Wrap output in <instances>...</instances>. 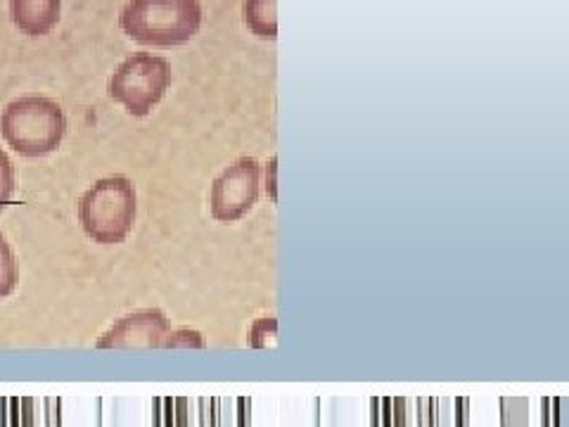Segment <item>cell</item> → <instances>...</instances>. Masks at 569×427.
I'll return each mask as SVG.
<instances>
[{"instance_id":"cell-9","label":"cell","mask_w":569,"mask_h":427,"mask_svg":"<svg viewBox=\"0 0 569 427\" xmlns=\"http://www.w3.org/2000/svg\"><path fill=\"white\" fill-rule=\"evenodd\" d=\"M20 280V271H17V259L10 242L0 236V299L10 297Z\"/></svg>"},{"instance_id":"cell-2","label":"cell","mask_w":569,"mask_h":427,"mask_svg":"<svg viewBox=\"0 0 569 427\" xmlns=\"http://www.w3.org/2000/svg\"><path fill=\"white\" fill-rule=\"evenodd\" d=\"M67 133L64 110L50 98L24 96L12 100L0 115V136L22 157L56 152Z\"/></svg>"},{"instance_id":"cell-13","label":"cell","mask_w":569,"mask_h":427,"mask_svg":"<svg viewBox=\"0 0 569 427\" xmlns=\"http://www.w3.org/2000/svg\"><path fill=\"white\" fill-rule=\"evenodd\" d=\"M266 192H269L271 202H278V157H271L266 165Z\"/></svg>"},{"instance_id":"cell-6","label":"cell","mask_w":569,"mask_h":427,"mask_svg":"<svg viewBox=\"0 0 569 427\" xmlns=\"http://www.w3.org/2000/svg\"><path fill=\"white\" fill-rule=\"evenodd\" d=\"M171 324L164 311L159 309H140L129 316L119 318L117 324L107 330L98 349H159Z\"/></svg>"},{"instance_id":"cell-8","label":"cell","mask_w":569,"mask_h":427,"mask_svg":"<svg viewBox=\"0 0 569 427\" xmlns=\"http://www.w3.org/2000/svg\"><path fill=\"white\" fill-rule=\"evenodd\" d=\"M242 22L257 39H278V0H244Z\"/></svg>"},{"instance_id":"cell-3","label":"cell","mask_w":569,"mask_h":427,"mask_svg":"<svg viewBox=\"0 0 569 427\" xmlns=\"http://www.w3.org/2000/svg\"><path fill=\"white\" fill-rule=\"evenodd\" d=\"M138 198L127 176H107L83 192L79 221L83 234L98 245H119L136 224Z\"/></svg>"},{"instance_id":"cell-10","label":"cell","mask_w":569,"mask_h":427,"mask_svg":"<svg viewBox=\"0 0 569 427\" xmlns=\"http://www.w3.org/2000/svg\"><path fill=\"white\" fill-rule=\"evenodd\" d=\"M204 347L207 342L202 332L190 330V328H178V330L169 328L162 345H159V349H204Z\"/></svg>"},{"instance_id":"cell-11","label":"cell","mask_w":569,"mask_h":427,"mask_svg":"<svg viewBox=\"0 0 569 427\" xmlns=\"http://www.w3.org/2000/svg\"><path fill=\"white\" fill-rule=\"evenodd\" d=\"M249 342L254 349H269L278 345V318H259L249 330Z\"/></svg>"},{"instance_id":"cell-4","label":"cell","mask_w":569,"mask_h":427,"mask_svg":"<svg viewBox=\"0 0 569 427\" xmlns=\"http://www.w3.org/2000/svg\"><path fill=\"white\" fill-rule=\"evenodd\" d=\"M169 86L171 64L152 52H138L114 69L107 91L131 117H148L162 102Z\"/></svg>"},{"instance_id":"cell-5","label":"cell","mask_w":569,"mask_h":427,"mask_svg":"<svg viewBox=\"0 0 569 427\" xmlns=\"http://www.w3.org/2000/svg\"><path fill=\"white\" fill-rule=\"evenodd\" d=\"M261 192V167L257 159L242 157L226 167L211 186L209 209L221 224H233L252 211Z\"/></svg>"},{"instance_id":"cell-7","label":"cell","mask_w":569,"mask_h":427,"mask_svg":"<svg viewBox=\"0 0 569 427\" xmlns=\"http://www.w3.org/2000/svg\"><path fill=\"white\" fill-rule=\"evenodd\" d=\"M62 0H10V17L14 29L39 39L58 27Z\"/></svg>"},{"instance_id":"cell-1","label":"cell","mask_w":569,"mask_h":427,"mask_svg":"<svg viewBox=\"0 0 569 427\" xmlns=\"http://www.w3.org/2000/svg\"><path fill=\"white\" fill-rule=\"evenodd\" d=\"M200 0H129L119 24L131 41L152 48H173L192 41L202 27Z\"/></svg>"},{"instance_id":"cell-12","label":"cell","mask_w":569,"mask_h":427,"mask_svg":"<svg viewBox=\"0 0 569 427\" xmlns=\"http://www.w3.org/2000/svg\"><path fill=\"white\" fill-rule=\"evenodd\" d=\"M14 195V167L8 152L0 148V211H6Z\"/></svg>"}]
</instances>
